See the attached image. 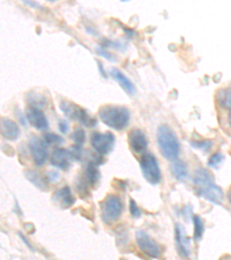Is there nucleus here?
I'll list each match as a JSON object with an SVG mask.
<instances>
[{"mask_svg":"<svg viewBox=\"0 0 231 260\" xmlns=\"http://www.w3.org/2000/svg\"><path fill=\"white\" fill-rule=\"evenodd\" d=\"M112 78L119 83V86L127 93L128 95H134L137 93V88L134 86V83L126 77V75L121 72V71L117 69H112L110 71Z\"/></svg>","mask_w":231,"mask_h":260,"instance_id":"2eb2a0df","label":"nucleus"},{"mask_svg":"<svg viewBox=\"0 0 231 260\" xmlns=\"http://www.w3.org/2000/svg\"><path fill=\"white\" fill-rule=\"evenodd\" d=\"M230 124H231V115H230Z\"/></svg>","mask_w":231,"mask_h":260,"instance_id":"f704fd0d","label":"nucleus"},{"mask_svg":"<svg viewBox=\"0 0 231 260\" xmlns=\"http://www.w3.org/2000/svg\"><path fill=\"white\" fill-rule=\"evenodd\" d=\"M0 137L8 141H14L20 137V127L14 120L0 117Z\"/></svg>","mask_w":231,"mask_h":260,"instance_id":"9d476101","label":"nucleus"},{"mask_svg":"<svg viewBox=\"0 0 231 260\" xmlns=\"http://www.w3.org/2000/svg\"><path fill=\"white\" fill-rule=\"evenodd\" d=\"M58 127H59V131L61 133H67L69 132V121H67L66 119H60L59 123H58Z\"/></svg>","mask_w":231,"mask_h":260,"instance_id":"7c9ffc66","label":"nucleus"},{"mask_svg":"<svg viewBox=\"0 0 231 260\" xmlns=\"http://www.w3.org/2000/svg\"><path fill=\"white\" fill-rule=\"evenodd\" d=\"M124 205L118 196L110 194L101 203V217L104 223L111 224L119 219Z\"/></svg>","mask_w":231,"mask_h":260,"instance_id":"20e7f679","label":"nucleus"},{"mask_svg":"<svg viewBox=\"0 0 231 260\" xmlns=\"http://www.w3.org/2000/svg\"><path fill=\"white\" fill-rule=\"evenodd\" d=\"M140 168L145 179L149 184L156 185V184L161 182V169H159L156 157L152 153H146L142 155L140 160Z\"/></svg>","mask_w":231,"mask_h":260,"instance_id":"39448f33","label":"nucleus"},{"mask_svg":"<svg viewBox=\"0 0 231 260\" xmlns=\"http://www.w3.org/2000/svg\"><path fill=\"white\" fill-rule=\"evenodd\" d=\"M98 116L108 127L117 131H123L125 127H127L131 119L128 109L119 106H103L100 109Z\"/></svg>","mask_w":231,"mask_h":260,"instance_id":"f03ea898","label":"nucleus"},{"mask_svg":"<svg viewBox=\"0 0 231 260\" xmlns=\"http://www.w3.org/2000/svg\"><path fill=\"white\" fill-rule=\"evenodd\" d=\"M224 161V156L221 153H215L214 155H212L208 160V166L213 168V169H217L220 168L222 163Z\"/></svg>","mask_w":231,"mask_h":260,"instance_id":"aec40b11","label":"nucleus"},{"mask_svg":"<svg viewBox=\"0 0 231 260\" xmlns=\"http://www.w3.org/2000/svg\"><path fill=\"white\" fill-rule=\"evenodd\" d=\"M27 120L32 127H35L39 131H45L49 128V121L42 109L29 107L27 109Z\"/></svg>","mask_w":231,"mask_h":260,"instance_id":"1a4fd4ad","label":"nucleus"},{"mask_svg":"<svg viewBox=\"0 0 231 260\" xmlns=\"http://www.w3.org/2000/svg\"><path fill=\"white\" fill-rule=\"evenodd\" d=\"M170 169L172 171V174L180 182H185L188 178V170H187V167L186 165L183 161H179V160H175L174 163H172Z\"/></svg>","mask_w":231,"mask_h":260,"instance_id":"f3484780","label":"nucleus"},{"mask_svg":"<svg viewBox=\"0 0 231 260\" xmlns=\"http://www.w3.org/2000/svg\"><path fill=\"white\" fill-rule=\"evenodd\" d=\"M77 190L81 193V196L89 193V191H88V182L80 179V182L77 183Z\"/></svg>","mask_w":231,"mask_h":260,"instance_id":"cd10ccee","label":"nucleus"},{"mask_svg":"<svg viewBox=\"0 0 231 260\" xmlns=\"http://www.w3.org/2000/svg\"><path fill=\"white\" fill-rule=\"evenodd\" d=\"M129 212L133 217H140L141 216V209L138 207L137 203L134 200L129 201Z\"/></svg>","mask_w":231,"mask_h":260,"instance_id":"bb28decb","label":"nucleus"},{"mask_svg":"<svg viewBox=\"0 0 231 260\" xmlns=\"http://www.w3.org/2000/svg\"><path fill=\"white\" fill-rule=\"evenodd\" d=\"M116 138L110 132L100 133L94 132L90 137L91 147L95 149L96 153L100 155H107L111 152L115 147Z\"/></svg>","mask_w":231,"mask_h":260,"instance_id":"423d86ee","label":"nucleus"},{"mask_svg":"<svg viewBox=\"0 0 231 260\" xmlns=\"http://www.w3.org/2000/svg\"><path fill=\"white\" fill-rule=\"evenodd\" d=\"M194 187L196 194L203 197L206 200L211 201L214 205H221L223 200V191L217 186L212 178V175L206 169L200 168L194 174Z\"/></svg>","mask_w":231,"mask_h":260,"instance_id":"f257e3e1","label":"nucleus"},{"mask_svg":"<svg viewBox=\"0 0 231 260\" xmlns=\"http://www.w3.org/2000/svg\"><path fill=\"white\" fill-rule=\"evenodd\" d=\"M121 2H128V0H121Z\"/></svg>","mask_w":231,"mask_h":260,"instance_id":"72a5a7b5","label":"nucleus"},{"mask_svg":"<svg viewBox=\"0 0 231 260\" xmlns=\"http://www.w3.org/2000/svg\"><path fill=\"white\" fill-rule=\"evenodd\" d=\"M52 199L54 203H56L58 206L61 207L62 209L72 207L75 201L74 197L72 194V191H71V188L69 186H64L61 187L60 190L54 192Z\"/></svg>","mask_w":231,"mask_h":260,"instance_id":"f8f14e48","label":"nucleus"},{"mask_svg":"<svg viewBox=\"0 0 231 260\" xmlns=\"http://www.w3.org/2000/svg\"><path fill=\"white\" fill-rule=\"evenodd\" d=\"M26 177L29 182L32 183L36 187H39L43 191L48 190V180H46V178H44L39 171L28 170L26 171Z\"/></svg>","mask_w":231,"mask_h":260,"instance_id":"dca6fc26","label":"nucleus"},{"mask_svg":"<svg viewBox=\"0 0 231 260\" xmlns=\"http://www.w3.org/2000/svg\"><path fill=\"white\" fill-rule=\"evenodd\" d=\"M30 95L32 96L31 100H28L30 107H35V108L41 109L46 104V100L44 99L43 95H35V94H30Z\"/></svg>","mask_w":231,"mask_h":260,"instance_id":"5701e85b","label":"nucleus"},{"mask_svg":"<svg viewBox=\"0 0 231 260\" xmlns=\"http://www.w3.org/2000/svg\"><path fill=\"white\" fill-rule=\"evenodd\" d=\"M29 150H30L34 163L37 167H43L48 161V148H46L45 141L41 138L32 137L29 140Z\"/></svg>","mask_w":231,"mask_h":260,"instance_id":"6e6552de","label":"nucleus"},{"mask_svg":"<svg viewBox=\"0 0 231 260\" xmlns=\"http://www.w3.org/2000/svg\"><path fill=\"white\" fill-rule=\"evenodd\" d=\"M226 197H228V200L230 201V204H231V187L229 188V191H228V193H226Z\"/></svg>","mask_w":231,"mask_h":260,"instance_id":"473e14b6","label":"nucleus"},{"mask_svg":"<svg viewBox=\"0 0 231 260\" xmlns=\"http://www.w3.org/2000/svg\"><path fill=\"white\" fill-rule=\"evenodd\" d=\"M71 157L69 155V152L67 149L64 148H57L53 150V153L51 155V166L57 168V169L60 170H67L70 169L71 167Z\"/></svg>","mask_w":231,"mask_h":260,"instance_id":"ddd939ff","label":"nucleus"},{"mask_svg":"<svg viewBox=\"0 0 231 260\" xmlns=\"http://www.w3.org/2000/svg\"><path fill=\"white\" fill-rule=\"evenodd\" d=\"M137 243L141 252L149 258H158L162 253V247L145 232L137 233Z\"/></svg>","mask_w":231,"mask_h":260,"instance_id":"0eeeda50","label":"nucleus"},{"mask_svg":"<svg viewBox=\"0 0 231 260\" xmlns=\"http://www.w3.org/2000/svg\"><path fill=\"white\" fill-rule=\"evenodd\" d=\"M98 165L96 163H89L87 167L86 170V177H87V182L91 184L92 186H95L96 184L98 183L100 179V171H98Z\"/></svg>","mask_w":231,"mask_h":260,"instance_id":"a211bd4d","label":"nucleus"},{"mask_svg":"<svg viewBox=\"0 0 231 260\" xmlns=\"http://www.w3.org/2000/svg\"><path fill=\"white\" fill-rule=\"evenodd\" d=\"M193 224H194V235H193V238H194L195 242H199L205 232L204 221L199 215H195L193 217Z\"/></svg>","mask_w":231,"mask_h":260,"instance_id":"6ab92c4d","label":"nucleus"},{"mask_svg":"<svg viewBox=\"0 0 231 260\" xmlns=\"http://www.w3.org/2000/svg\"><path fill=\"white\" fill-rule=\"evenodd\" d=\"M176 242H177L179 254L185 258L188 257L191 252L190 238L186 236L184 228L180 224L176 225Z\"/></svg>","mask_w":231,"mask_h":260,"instance_id":"4468645a","label":"nucleus"},{"mask_svg":"<svg viewBox=\"0 0 231 260\" xmlns=\"http://www.w3.org/2000/svg\"><path fill=\"white\" fill-rule=\"evenodd\" d=\"M97 52L101 54V56H103V57L106 58V59H108V60H110V61H115V60H116V58L113 57L110 52L106 51V49H104L103 47H100V48L97 49Z\"/></svg>","mask_w":231,"mask_h":260,"instance_id":"c85d7f7f","label":"nucleus"},{"mask_svg":"<svg viewBox=\"0 0 231 260\" xmlns=\"http://www.w3.org/2000/svg\"><path fill=\"white\" fill-rule=\"evenodd\" d=\"M50 2H51V0H50ZM52 2H53V0H52Z\"/></svg>","mask_w":231,"mask_h":260,"instance_id":"c9c22d12","label":"nucleus"},{"mask_svg":"<svg viewBox=\"0 0 231 260\" xmlns=\"http://www.w3.org/2000/svg\"><path fill=\"white\" fill-rule=\"evenodd\" d=\"M67 152H69L70 157L73 158V160H80L82 156V149L80 145L72 146L70 149H67Z\"/></svg>","mask_w":231,"mask_h":260,"instance_id":"a878e982","label":"nucleus"},{"mask_svg":"<svg viewBox=\"0 0 231 260\" xmlns=\"http://www.w3.org/2000/svg\"><path fill=\"white\" fill-rule=\"evenodd\" d=\"M128 144L134 153H142L147 149L148 140L144 131L139 128H134L128 133Z\"/></svg>","mask_w":231,"mask_h":260,"instance_id":"9b49d317","label":"nucleus"},{"mask_svg":"<svg viewBox=\"0 0 231 260\" xmlns=\"http://www.w3.org/2000/svg\"><path fill=\"white\" fill-rule=\"evenodd\" d=\"M60 179V175L58 171H50L48 174V180L51 183H57Z\"/></svg>","mask_w":231,"mask_h":260,"instance_id":"c756f323","label":"nucleus"},{"mask_svg":"<svg viewBox=\"0 0 231 260\" xmlns=\"http://www.w3.org/2000/svg\"><path fill=\"white\" fill-rule=\"evenodd\" d=\"M157 144L163 157L171 161L177 160L180 154V144L176 133L168 125H161L158 127Z\"/></svg>","mask_w":231,"mask_h":260,"instance_id":"7ed1b4c3","label":"nucleus"},{"mask_svg":"<svg viewBox=\"0 0 231 260\" xmlns=\"http://www.w3.org/2000/svg\"><path fill=\"white\" fill-rule=\"evenodd\" d=\"M43 140L45 141V144L48 145H60L64 142L61 137L57 136V134L54 133H45L43 137Z\"/></svg>","mask_w":231,"mask_h":260,"instance_id":"4be33fe9","label":"nucleus"},{"mask_svg":"<svg viewBox=\"0 0 231 260\" xmlns=\"http://www.w3.org/2000/svg\"><path fill=\"white\" fill-rule=\"evenodd\" d=\"M71 138H72V140L75 142V144L81 146L83 142L86 141V132L83 131L82 128H77L72 133V136H71Z\"/></svg>","mask_w":231,"mask_h":260,"instance_id":"b1692460","label":"nucleus"},{"mask_svg":"<svg viewBox=\"0 0 231 260\" xmlns=\"http://www.w3.org/2000/svg\"><path fill=\"white\" fill-rule=\"evenodd\" d=\"M218 103L224 108H231V93L229 90H221L218 94Z\"/></svg>","mask_w":231,"mask_h":260,"instance_id":"412c9836","label":"nucleus"},{"mask_svg":"<svg viewBox=\"0 0 231 260\" xmlns=\"http://www.w3.org/2000/svg\"><path fill=\"white\" fill-rule=\"evenodd\" d=\"M97 66H98V70H100V72H101V74H102V77H104V78H107V73L104 72V70H103V66H102V64H101V62L98 61L97 62Z\"/></svg>","mask_w":231,"mask_h":260,"instance_id":"2f4dec72","label":"nucleus"},{"mask_svg":"<svg viewBox=\"0 0 231 260\" xmlns=\"http://www.w3.org/2000/svg\"><path fill=\"white\" fill-rule=\"evenodd\" d=\"M191 145L194 147L195 149H200L203 152H208L212 148L213 142L211 140H204V141H192Z\"/></svg>","mask_w":231,"mask_h":260,"instance_id":"393cba45","label":"nucleus"}]
</instances>
